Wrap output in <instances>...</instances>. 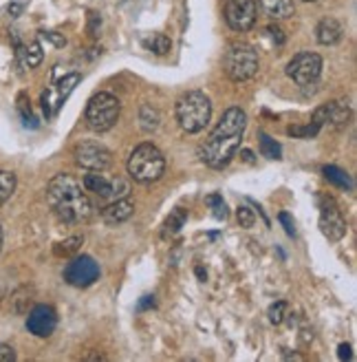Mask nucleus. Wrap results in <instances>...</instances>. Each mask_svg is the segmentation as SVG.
Segmentation results:
<instances>
[{"instance_id": "nucleus-1", "label": "nucleus", "mask_w": 357, "mask_h": 362, "mask_svg": "<svg viewBox=\"0 0 357 362\" xmlns=\"http://www.w3.org/2000/svg\"><path fill=\"white\" fill-rule=\"evenodd\" d=\"M247 115L243 108H227L217 129L210 133V137L201 144L199 157L210 168H223L227 166L231 157L241 148V139L245 135Z\"/></svg>"}, {"instance_id": "nucleus-2", "label": "nucleus", "mask_w": 357, "mask_h": 362, "mask_svg": "<svg viewBox=\"0 0 357 362\" xmlns=\"http://www.w3.org/2000/svg\"><path fill=\"white\" fill-rule=\"evenodd\" d=\"M47 202L64 223H84L91 219L93 206L84 186L71 175H56L47 186Z\"/></svg>"}, {"instance_id": "nucleus-3", "label": "nucleus", "mask_w": 357, "mask_h": 362, "mask_svg": "<svg viewBox=\"0 0 357 362\" xmlns=\"http://www.w3.org/2000/svg\"><path fill=\"white\" fill-rule=\"evenodd\" d=\"M166 170V157L155 144H139L128 159V173L139 184H152L162 179Z\"/></svg>"}, {"instance_id": "nucleus-4", "label": "nucleus", "mask_w": 357, "mask_h": 362, "mask_svg": "<svg viewBox=\"0 0 357 362\" xmlns=\"http://www.w3.org/2000/svg\"><path fill=\"white\" fill-rule=\"evenodd\" d=\"M212 115V104L205 93L201 90H190L181 95L176 102V119L181 124V129L188 133L203 131Z\"/></svg>"}, {"instance_id": "nucleus-5", "label": "nucleus", "mask_w": 357, "mask_h": 362, "mask_svg": "<svg viewBox=\"0 0 357 362\" xmlns=\"http://www.w3.org/2000/svg\"><path fill=\"white\" fill-rule=\"evenodd\" d=\"M223 69L229 80L245 82L258 74V53L254 51V47H249L245 42L231 45L225 53Z\"/></svg>"}, {"instance_id": "nucleus-6", "label": "nucleus", "mask_w": 357, "mask_h": 362, "mask_svg": "<svg viewBox=\"0 0 357 362\" xmlns=\"http://www.w3.org/2000/svg\"><path fill=\"white\" fill-rule=\"evenodd\" d=\"M119 100L111 93H97L86 104V124L95 133L111 131L119 119Z\"/></svg>"}, {"instance_id": "nucleus-7", "label": "nucleus", "mask_w": 357, "mask_h": 362, "mask_svg": "<svg viewBox=\"0 0 357 362\" xmlns=\"http://www.w3.org/2000/svg\"><path fill=\"white\" fill-rule=\"evenodd\" d=\"M320 74H322V58L311 51L298 53V56H294V60L287 64V76L300 86L313 84L320 78Z\"/></svg>"}, {"instance_id": "nucleus-8", "label": "nucleus", "mask_w": 357, "mask_h": 362, "mask_svg": "<svg viewBox=\"0 0 357 362\" xmlns=\"http://www.w3.org/2000/svg\"><path fill=\"white\" fill-rule=\"evenodd\" d=\"M256 0H225V23L234 31H249L256 25Z\"/></svg>"}, {"instance_id": "nucleus-9", "label": "nucleus", "mask_w": 357, "mask_h": 362, "mask_svg": "<svg viewBox=\"0 0 357 362\" xmlns=\"http://www.w3.org/2000/svg\"><path fill=\"white\" fill-rule=\"evenodd\" d=\"M84 190L95 192L99 199H109V202H115V199L128 194V186L121 179L102 175V170H91L84 177Z\"/></svg>"}, {"instance_id": "nucleus-10", "label": "nucleus", "mask_w": 357, "mask_h": 362, "mask_svg": "<svg viewBox=\"0 0 357 362\" xmlns=\"http://www.w3.org/2000/svg\"><path fill=\"white\" fill-rule=\"evenodd\" d=\"M320 228L329 241H340L346 234V221L342 210L331 197H320Z\"/></svg>"}, {"instance_id": "nucleus-11", "label": "nucleus", "mask_w": 357, "mask_h": 362, "mask_svg": "<svg viewBox=\"0 0 357 362\" xmlns=\"http://www.w3.org/2000/svg\"><path fill=\"white\" fill-rule=\"evenodd\" d=\"M75 161L86 170H106L113 164L111 151L99 141H82L75 146Z\"/></svg>"}, {"instance_id": "nucleus-12", "label": "nucleus", "mask_w": 357, "mask_h": 362, "mask_svg": "<svg viewBox=\"0 0 357 362\" xmlns=\"http://www.w3.org/2000/svg\"><path fill=\"white\" fill-rule=\"evenodd\" d=\"M99 276V265L91 257H78L64 269V281L73 287H88Z\"/></svg>"}, {"instance_id": "nucleus-13", "label": "nucleus", "mask_w": 357, "mask_h": 362, "mask_svg": "<svg viewBox=\"0 0 357 362\" xmlns=\"http://www.w3.org/2000/svg\"><path fill=\"white\" fill-rule=\"evenodd\" d=\"M58 325V314L53 307L49 305H38L33 307L29 312V318H27V329L33 334V336H40V338H47L53 334Z\"/></svg>"}, {"instance_id": "nucleus-14", "label": "nucleus", "mask_w": 357, "mask_h": 362, "mask_svg": "<svg viewBox=\"0 0 357 362\" xmlns=\"http://www.w3.org/2000/svg\"><path fill=\"white\" fill-rule=\"evenodd\" d=\"M133 212H135V204L131 202V199L121 197V199L111 202L106 208H102V219L109 226H117V223L128 221L133 216Z\"/></svg>"}, {"instance_id": "nucleus-15", "label": "nucleus", "mask_w": 357, "mask_h": 362, "mask_svg": "<svg viewBox=\"0 0 357 362\" xmlns=\"http://www.w3.org/2000/svg\"><path fill=\"white\" fill-rule=\"evenodd\" d=\"M342 33H344V29L335 18H325V21H320V25L315 29V38L320 45H335L342 38Z\"/></svg>"}, {"instance_id": "nucleus-16", "label": "nucleus", "mask_w": 357, "mask_h": 362, "mask_svg": "<svg viewBox=\"0 0 357 362\" xmlns=\"http://www.w3.org/2000/svg\"><path fill=\"white\" fill-rule=\"evenodd\" d=\"M258 3L274 21H284V18L294 16V0H258Z\"/></svg>"}, {"instance_id": "nucleus-17", "label": "nucleus", "mask_w": 357, "mask_h": 362, "mask_svg": "<svg viewBox=\"0 0 357 362\" xmlns=\"http://www.w3.org/2000/svg\"><path fill=\"white\" fill-rule=\"evenodd\" d=\"M18 60L25 69H35L40 62H42V47L40 42H31L27 47H20L18 45Z\"/></svg>"}, {"instance_id": "nucleus-18", "label": "nucleus", "mask_w": 357, "mask_h": 362, "mask_svg": "<svg viewBox=\"0 0 357 362\" xmlns=\"http://www.w3.org/2000/svg\"><path fill=\"white\" fill-rule=\"evenodd\" d=\"M80 80H82L80 74H68V76H64V78L58 82V86H56V108L62 106V102L71 95V90H73V88L80 84Z\"/></svg>"}, {"instance_id": "nucleus-19", "label": "nucleus", "mask_w": 357, "mask_h": 362, "mask_svg": "<svg viewBox=\"0 0 357 362\" xmlns=\"http://www.w3.org/2000/svg\"><path fill=\"white\" fill-rule=\"evenodd\" d=\"M322 173H325V177L331 181V184H335L337 188H346V190H351V188H353L351 177H349L344 170L337 168V166H325V168H322Z\"/></svg>"}, {"instance_id": "nucleus-20", "label": "nucleus", "mask_w": 357, "mask_h": 362, "mask_svg": "<svg viewBox=\"0 0 357 362\" xmlns=\"http://www.w3.org/2000/svg\"><path fill=\"white\" fill-rule=\"evenodd\" d=\"M144 47L150 49L152 53H157V56H166V53L170 51V47H172V42H170L168 35H164V33H155L152 38L144 40Z\"/></svg>"}, {"instance_id": "nucleus-21", "label": "nucleus", "mask_w": 357, "mask_h": 362, "mask_svg": "<svg viewBox=\"0 0 357 362\" xmlns=\"http://www.w3.org/2000/svg\"><path fill=\"white\" fill-rule=\"evenodd\" d=\"M260 153L267 159H280L282 148H280V144L276 139H272L267 133H260Z\"/></svg>"}, {"instance_id": "nucleus-22", "label": "nucleus", "mask_w": 357, "mask_h": 362, "mask_svg": "<svg viewBox=\"0 0 357 362\" xmlns=\"http://www.w3.org/2000/svg\"><path fill=\"white\" fill-rule=\"evenodd\" d=\"M13 190H16V175L7 173V170H0V206L13 194Z\"/></svg>"}, {"instance_id": "nucleus-23", "label": "nucleus", "mask_w": 357, "mask_h": 362, "mask_svg": "<svg viewBox=\"0 0 357 362\" xmlns=\"http://www.w3.org/2000/svg\"><path fill=\"white\" fill-rule=\"evenodd\" d=\"M183 223H186V210H183V208H176V210L170 214V219L166 221L164 237H172V234H176L178 230L183 228Z\"/></svg>"}, {"instance_id": "nucleus-24", "label": "nucleus", "mask_w": 357, "mask_h": 362, "mask_svg": "<svg viewBox=\"0 0 357 362\" xmlns=\"http://www.w3.org/2000/svg\"><path fill=\"white\" fill-rule=\"evenodd\" d=\"M207 206L212 208V214L217 216L219 221H225L227 219V206H225L221 194H210L207 197Z\"/></svg>"}, {"instance_id": "nucleus-25", "label": "nucleus", "mask_w": 357, "mask_h": 362, "mask_svg": "<svg viewBox=\"0 0 357 362\" xmlns=\"http://www.w3.org/2000/svg\"><path fill=\"white\" fill-rule=\"evenodd\" d=\"M139 117H141V126H144V131H155L157 126H159V113L155 111L152 106H144V108H141Z\"/></svg>"}, {"instance_id": "nucleus-26", "label": "nucleus", "mask_w": 357, "mask_h": 362, "mask_svg": "<svg viewBox=\"0 0 357 362\" xmlns=\"http://www.w3.org/2000/svg\"><path fill=\"white\" fill-rule=\"evenodd\" d=\"M284 314H287V303H284V300H278L276 305L270 307V320L274 325H280L284 320Z\"/></svg>"}, {"instance_id": "nucleus-27", "label": "nucleus", "mask_w": 357, "mask_h": 362, "mask_svg": "<svg viewBox=\"0 0 357 362\" xmlns=\"http://www.w3.org/2000/svg\"><path fill=\"white\" fill-rule=\"evenodd\" d=\"M82 243V237H73V239H66L64 243H60V247H56L58 255H73V252H78Z\"/></svg>"}, {"instance_id": "nucleus-28", "label": "nucleus", "mask_w": 357, "mask_h": 362, "mask_svg": "<svg viewBox=\"0 0 357 362\" xmlns=\"http://www.w3.org/2000/svg\"><path fill=\"white\" fill-rule=\"evenodd\" d=\"M238 223H241V228H254V223H256L254 212L249 208H238Z\"/></svg>"}, {"instance_id": "nucleus-29", "label": "nucleus", "mask_w": 357, "mask_h": 362, "mask_svg": "<svg viewBox=\"0 0 357 362\" xmlns=\"http://www.w3.org/2000/svg\"><path fill=\"white\" fill-rule=\"evenodd\" d=\"M42 38H47L51 45H56V47H66V38L64 35H60L58 31H42Z\"/></svg>"}, {"instance_id": "nucleus-30", "label": "nucleus", "mask_w": 357, "mask_h": 362, "mask_svg": "<svg viewBox=\"0 0 357 362\" xmlns=\"http://www.w3.org/2000/svg\"><path fill=\"white\" fill-rule=\"evenodd\" d=\"M18 108H20V115H23L25 124H27V126H35V117L31 115V108L27 106V98H25V95L20 98V106H18Z\"/></svg>"}, {"instance_id": "nucleus-31", "label": "nucleus", "mask_w": 357, "mask_h": 362, "mask_svg": "<svg viewBox=\"0 0 357 362\" xmlns=\"http://www.w3.org/2000/svg\"><path fill=\"white\" fill-rule=\"evenodd\" d=\"M16 360V351L5 345V342H0V362H13Z\"/></svg>"}, {"instance_id": "nucleus-32", "label": "nucleus", "mask_w": 357, "mask_h": 362, "mask_svg": "<svg viewBox=\"0 0 357 362\" xmlns=\"http://www.w3.org/2000/svg\"><path fill=\"white\" fill-rule=\"evenodd\" d=\"M278 219H280V223L284 226V230H287V234H289V237H294V234H296V228H294V221H291V216H289L287 212H282V214L278 216Z\"/></svg>"}, {"instance_id": "nucleus-33", "label": "nucleus", "mask_w": 357, "mask_h": 362, "mask_svg": "<svg viewBox=\"0 0 357 362\" xmlns=\"http://www.w3.org/2000/svg\"><path fill=\"white\" fill-rule=\"evenodd\" d=\"M267 33L272 35V40H274L276 45H284V35H282V31H280L278 27H267Z\"/></svg>"}, {"instance_id": "nucleus-34", "label": "nucleus", "mask_w": 357, "mask_h": 362, "mask_svg": "<svg viewBox=\"0 0 357 362\" xmlns=\"http://www.w3.org/2000/svg\"><path fill=\"white\" fill-rule=\"evenodd\" d=\"M337 356H340V360H351L353 354H351V345H346V342H342L340 347H337Z\"/></svg>"}, {"instance_id": "nucleus-35", "label": "nucleus", "mask_w": 357, "mask_h": 362, "mask_svg": "<svg viewBox=\"0 0 357 362\" xmlns=\"http://www.w3.org/2000/svg\"><path fill=\"white\" fill-rule=\"evenodd\" d=\"M148 307H155V296H144V298H141L139 305H137V310L144 312V310H148Z\"/></svg>"}, {"instance_id": "nucleus-36", "label": "nucleus", "mask_w": 357, "mask_h": 362, "mask_svg": "<svg viewBox=\"0 0 357 362\" xmlns=\"http://www.w3.org/2000/svg\"><path fill=\"white\" fill-rule=\"evenodd\" d=\"M7 11H9L11 16H20V11H23V5H20V3H11V5L7 7Z\"/></svg>"}, {"instance_id": "nucleus-37", "label": "nucleus", "mask_w": 357, "mask_h": 362, "mask_svg": "<svg viewBox=\"0 0 357 362\" xmlns=\"http://www.w3.org/2000/svg\"><path fill=\"white\" fill-rule=\"evenodd\" d=\"M243 157H245V161H249V164H252V161H254V155H252V151H243Z\"/></svg>"}, {"instance_id": "nucleus-38", "label": "nucleus", "mask_w": 357, "mask_h": 362, "mask_svg": "<svg viewBox=\"0 0 357 362\" xmlns=\"http://www.w3.org/2000/svg\"><path fill=\"white\" fill-rule=\"evenodd\" d=\"M0 247H3V228H0Z\"/></svg>"}, {"instance_id": "nucleus-39", "label": "nucleus", "mask_w": 357, "mask_h": 362, "mask_svg": "<svg viewBox=\"0 0 357 362\" xmlns=\"http://www.w3.org/2000/svg\"><path fill=\"white\" fill-rule=\"evenodd\" d=\"M305 3H315V0H305Z\"/></svg>"}]
</instances>
